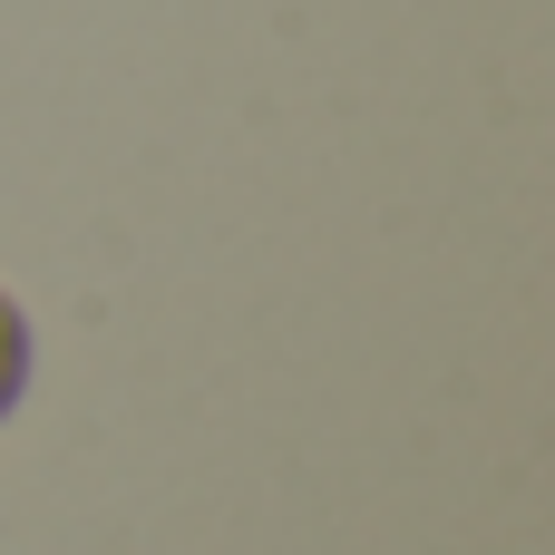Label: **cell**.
I'll use <instances>...</instances> for the list:
<instances>
[{"label": "cell", "mask_w": 555, "mask_h": 555, "mask_svg": "<svg viewBox=\"0 0 555 555\" xmlns=\"http://www.w3.org/2000/svg\"><path fill=\"white\" fill-rule=\"evenodd\" d=\"M20 390H29V312L0 293V420L20 410Z\"/></svg>", "instance_id": "obj_1"}]
</instances>
